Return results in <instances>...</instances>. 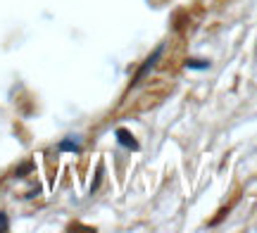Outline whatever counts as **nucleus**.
Returning a JSON list of instances; mask_svg holds the SVG:
<instances>
[{
    "instance_id": "f257e3e1",
    "label": "nucleus",
    "mask_w": 257,
    "mask_h": 233,
    "mask_svg": "<svg viewBox=\"0 0 257 233\" xmlns=\"http://www.w3.org/2000/svg\"><path fill=\"white\" fill-rule=\"evenodd\" d=\"M162 53H165V46H157L155 50H153V55L148 57V60H146V62H143L141 67H138L136 76L131 79V88H136V86L141 84V81H143V79H146V76L150 74V72H153V67H155L157 62H160V57H162Z\"/></svg>"
},
{
    "instance_id": "f03ea898",
    "label": "nucleus",
    "mask_w": 257,
    "mask_h": 233,
    "mask_svg": "<svg viewBox=\"0 0 257 233\" xmlns=\"http://www.w3.org/2000/svg\"><path fill=\"white\" fill-rule=\"evenodd\" d=\"M114 138H117V143H119L121 148H128V150H134V152L138 150V140L134 138V133L128 129H117L114 131Z\"/></svg>"
},
{
    "instance_id": "7ed1b4c3",
    "label": "nucleus",
    "mask_w": 257,
    "mask_h": 233,
    "mask_svg": "<svg viewBox=\"0 0 257 233\" xmlns=\"http://www.w3.org/2000/svg\"><path fill=\"white\" fill-rule=\"evenodd\" d=\"M57 150L60 152H79L81 150V140L76 138H64V140H60V145H57Z\"/></svg>"
},
{
    "instance_id": "20e7f679",
    "label": "nucleus",
    "mask_w": 257,
    "mask_h": 233,
    "mask_svg": "<svg viewBox=\"0 0 257 233\" xmlns=\"http://www.w3.org/2000/svg\"><path fill=\"white\" fill-rule=\"evenodd\" d=\"M186 69H210V60H186Z\"/></svg>"
},
{
    "instance_id": "39448f33",
    "label": "nucleus",
    "mask_w": 257,
    "mask_h": 233,
    "mask_svg": "<svg viewBox=\"0 0 257 233\" xmlns=\"http://www.w3.org/2000/svg\"><path fill=\"white\" fill-rule=\"evenodd\" d=\"M10 226H8V214L5 212H0V233H5Z\"/></svg>"
},
{
    "instance_id": "423d86ee",
    "label": "nucleus",
    "mask_w": 257,
    "mask_h": 233,
    "mask_svg": "<svg viewBox=\"0 0 257 233\" xmlns=\"http://www.w3.org/2000/svg\"><path fill=\"white\" fill-rule=\"evenodd\" d=\"M100 176H102V167H98V174H95V181H93L91 190H98V183H100Z\"/></svg>"
},
{
    "instance_id": "0eeeda50",
    "label": "nucleus",
    "mask_w": 257,
    "mask_h": 233,
    "mask_svg": "<svg viewBox=\"0 0 257 233\" xmlns=\"http://www.w3.org/2000/svg\"><path fill=\"white\" fill-rule=\"evenodd\" d=\"M31 171V164H22V169H17V176H24Z\"/></svg>"
}]
</instances>
